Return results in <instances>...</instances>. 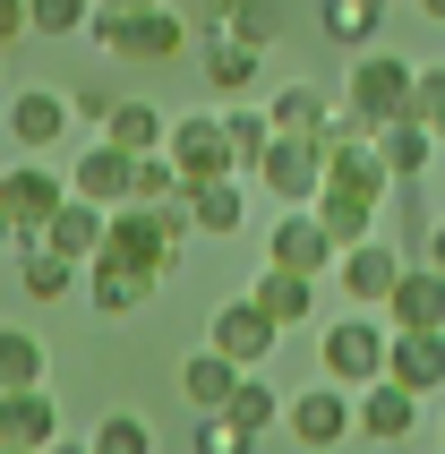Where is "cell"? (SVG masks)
Segmentation results:
<instances>
[{
  "label": "cell",
  "mask_w": 445,
  "mask_h": 454,
  "mask_svg": "<svg viewBox=\"0 0 445 454\" xmlns=\"http://www.w3.org/2000/svg\"><path fill=\"white\" fill-rule=\"evenodd\" d=\"M51 437H60V403H51V386H18V395H0V446L43 454Z\"/></svg>",
  "instance_id": "cell-12"
},
{
  "label": "cell",
  "mask_w": 445,
  "mask_h": 454,
  "mask_svg": "<svg viewBox=\"0 0 445 454\" xmlns=\"http://www.w3.org/2000/svg\"><path fill=\"white\" fill-rule=\"evenodd\" d=\"M95 9H154V0H95Z\"/></svg>",
  "instance_id": "cell-42"
},
{
  "label": "cell",
  "mask_w": 445,
  "mask_h": 454,
  "mask_svg": "<svg viewBox=\"0 0 445 454\" xmlns=\"http://www.w3.org/2000/svg\"><path fill=\"white\" fill-rule=\"evenodd\" d=\"M0 206H9V223H18V240H26V231H43L51 215L69 206V172H51L43 154H35L18 172H0Z\"/></svg>",
  "instance_id": "cell-4"
},
{
  "label": "cell",
  "mask_w": 445,
  "mask_h": 454,
  "mask_svg": "<svg viewBox=\"0 0 445 454\" xmlns=\"http://www.w3.org/2000/svg\"><path fill=\"white\" fill-rule=\"evenodd\" d=\"M411 121H428L437 146H445V69H420V86H411Z\"/></svg>",
  "instance_id": "cell-36"
},
{
  "label": "cell",
  "mask_w": 445,
  "mask_h": 454,
  "mask_svg": "<svg viewBox=\"0 0 445 454\" xmlns=\"http://www.w3.org/2000/svg\"><path fill=\"white\" fill-rule=\"evenodd\" d=\"M60 129H69V95H51V86H26V95L9 103V137H18L26 154H51V146H60Z\"/></svg>",
  "instance_id": "cell-17"
},
{
  "label": "cell",
  "mask_w": 445,
  "mask_h": 454,
  "mask_svg": "<svg viewBox=\"0 0 445 454\" xmlns=\"http://www.w3.org/2000/svg\"><path fill=\"white\" fill-rule=\"evenodd\" d=\"M248 301L266 309L274 326H308V309H317V283H308V275H292V266H266V275L248 283Z\"/></svg>",
  "instance_id": "cell-23"
},
{
  "label": "cell",
  "mask_w": 445,
  "mask_h": 454,
  "mask_svg": "<svg viewBox=\"0 0 445 454\" xmlns=\"http://www.w3.org/2000/svg\"><path fill=\"white\" fill-rule=\"evenodd\" d=\"M26 26H35V18H26V0H0V43H18Z\"/></svg>",
  "instance_id": "cell-38"
},
{
  "label": "cell",
  "mask_w": 445,
  "mask_h": 454,
  "mask_svg": "<svg viewBox=\"0 0 445 454\" xmlns=\"http://www.w3.org/2000/svg\"><path fill=\"white\" fill-rule=\"evenodd\" d=\"M43 454H95V446H77V437H51V446Z\"/></svg>",
  "instance_id": "cell-40"
},
{
  "label": "cell",
  "mask_w": 445,
  "mask_h": 454,
  "mask_svg": "<svg viewBox=\"0 0 445 454\" xmlns=\"http://www.w3.org/2000/svg\"><path fill=\"white\" fill-rule=\"evenodd\" d=\"M86 35H95L103 51H121V60H172V51L189 43V18H172L163 0H154V9H95Z\"/></svg>",
  "instance_id": "cell-1"
},
{
  "label": "cell",
  "mask_w": 445,
  "mask_h": 454,
  "mask_svg": "<svg viewBox=\"0 0 445 454\" xmlns=\"http://www.w3.org/2000/svg\"><path fill=\"white\" fill-rule=\"evenodd\" d=\"M180 206H189V231H215V240H231V231L248 223V189H240V172H231V180H198V189H180Z\"/></svg>",
  "instance_id": "cell-20"
},
{
  "label": "cell",
  "mask_w": 445,
  "mask_h": 454,
  "mask_svg": "<svg viewBox=\"0 0 445 454\" xmlns=\"http://www.w3.org/2000/svg\"><path fill=\"white\" fill-rule=\"evenodd\" d=\"M163 154L180 163V189H198V180H231L240 172V154L222 137V112H189V121L163 137Z\"/></svg>",
  "instance_id": "cell-3"
},
{
  "label": "cell",
  "mask_w": 445,
  "mask_h": 454,
  "mask_svg": "<svg viewBox=\"0 0 445 454\" xmlns=\"http://www.w3.org/2000/svg\"><path fill=\"white\" fill-rule=\"evenodd\" d=\"M18 386H43V343L0 326V395H18Z\"/></svg>",
  "instance_id": "cell-29"
},
{
  "label": "cell",
  "mask_w": 445,
  "mask_h": 454,
  "mask_svg": "<svg viewBox=\"0 0 445 454\" xmlns=\"http://www.w3.org/2000/svg\"><path fill=\"white\" fill-rule=\"evenodd\" d=\"M103 137H112V146H129V154H154L163 137H172V121H163L154 103L121 95V103H112V121H103Z\"/></svg>",
  "instance_id": "cell-27"
},
{
  "label": "cell",
  "mask_w": 445,
  "mask_h": 454,
  "mask_svg": "<svg viewBox=\"0 0 445 454\" xmlns=\"http://www.w3.org/2000/svg\"><path fill=\"white\" fill-rule=\"evenodd\" d=\"M325 378L334 386L386 378V326H377V317H334V326H325Z\"/></svg>",
  "instance_id": "cell-6"
},
{
  "label": "cell",
  "mask_w": 445,
  "mask_h": 454,
  "mask_svg": "<svg viewBox=\"0 0 445 454\" xmlns=\"http://www.w3.org/2000/svg\"><path fill=\"white\" fill-rule=\"evenodd\" d=\"M325 43L369 51L377 43V9H369V0H325Z\"/></svg>",
  "instance_id": "cell-31"
},
{
  "label": "cell",
  "mask_w": 445,
  "mask_h": 454,
  "mask_svg": "<svg viewBox=\"0 0 445 454\" xmlns=\"http://www.w3.org/2000/svg\"><path fill=\"white\" fill-rule=\"evenodd\" d=\"M308 215H317V223L334 231V249H351V240H369V231H377L386 198H369V189H343V180H317V198H308Z\"/></svg>",
  "instance_id": "cell-13"
},
{
  "label": "cell",
  "mask_w": 445,
  "mask_h": 454,
  "mask_svg": "<svg viewBox=\"0 0 445 454\" xmlns=\"http://www.w3.org/2000/svg\"><path fill=\"white\" fill-rule=\"evenodd\" d=\"M206 343H215L222 360H240V369H257V360H274L283 326H274L266 309H257V301L240 292V301H222V309H215V326H206Z\"/></svg>",
  "instance_id": "cell-8"
},
{
  "label": "cell",
  "mask_w": 445,
  "mask_h": 454,
  "mask_svg": "<svg viewBox=\"0 0 445 454\" xmlns=\"http://www.w3.org/2000/svg\"><path fill=\"white\" fill-rule=\"evenodd\" d=\"M257 180H266V198L308 206L317 180H325V146H317V137H274V146L257 154Z\"/></svg>",
  "instance_id": "cell-7"
},
{
  "label": "cell",
  "mask_w": 445,
  "mask_h": 454,
  "mask_svg": "<svg viewBox=\"0 0 445 454\" xmlns=\"http://www.w3.org/2000/svg\"><path fill=\"white\" fill-rule=\"evenodd\" d=\"M222 137H231V154H240V172H257V154L274 146V121L257 112V103H240V112H222Z\"/></svg>",
  "instance_id": "cell-32"
},
{
  "label": "cell",
  "mask_w": 445,
  "mask_h": 454,
  "mask_svg": "<svg viewBox=\"0 0 445 454\" xmlns=\"http://www.w3.org/2000/svg\"><path fill=\"white\" fill-rule=\"evenodd\" d=\"M0 454H26V446H0Z\"/></svg>",
  "instance_id": "cell-45"
},
{
  "label": "cell",
  "mask_w": 445,
  "mask_h": 454,
  "mask_svg": "<svg viewBox=\"0 0 445 454\" xmlns=\"http://www.w3.org/2000/svg\"><path fill=\"white\" fill-rule=\"evenodd\" d=\"M386 326H445V275L437 266H402L394 292H386Z\"/></svg>",
  "instance_id": "cell-16"
},
{
  "label": "cell",
  "mask_w": 445,
  "mask_h": 454,
  "mask_svg": "<svg viewBox=\"0 0 445 454\" xmlns=\"http://www.w3.org/2000/svg\"><path fill=\"white\" fill-rule=\"evenodd\" d=\"M351 112H360V121L369 129H386V121H402V112H411V86H420V69H411V60H394V51H360V60H351Z\"/></svg>",
  "instance_id": "cell-2"
},
{
  "label": "cell",
  "mask_w": 445,
  "mask_h": 454,
  "mask_svg": "<svg viewBox=\"0 0 445 454\" xmlns=\"http://www.w3.org/2000/svg\"><path fill=\"white\" fill-rule=\"evenodd\" d=\"M26 18H35V35H86L95 0H26Z\"/></svg>",
  "instance_id": "cell-35"
},
{
  "label": "cell",
  "mask_w": 445,
  "mask_h": 454,
  "mask_svg": "<svg viewBox=\"0 0 445 454\" xmlns=\"http://www.w3.org/2000/svg\"><path fill=\"white\" fill-rule=\"evenodd\" d=\"M257 69H266V51H257V43H240V35H222V26H215V43H206V77H215L222 95H248V86H257Z\"/></svg>",
  "instance_id": "cell-26"
},
{
  "label": "cell",
  "mask_w": 445,
  "mask_h": 454,
  "mask_svg": "<svg viewBox=\"0 0 445 454\" xmlns=\"http://www.w3.org/2000/svg\"><path fill=\"white\" fill-rule=\"evenodd\" d=\"M231 386H240V360H222L215 343H206L198 360H180V403H189V411H222Z\"/></svg>",
  "instance_id": "cell-24"
},
{
  "label": "cell",
  "mask_w": 445,
  "mask_h": 454,
  "mask_svg": "<svg viewBox=\"0 0 445 454\" xmlns=\"http://www.w3.org/2000/svg\"><path fill=\"white\" fill-rule=\"evenodd\" d=\"M18 283H26V301H35V309H51V301H69V292H77V257H60L43 231H26V240H18Z\"/></svg>",
  "instance_id": "cell-15"
},
{
  "label": "cell",
  "mask_w": 445,
  "mask_h": 454,
  "mask_svg": "<svg viewBox=\"0 0 445 454\" xmlns=\"http://www.w3.org/2000/svg\"><path fill=\"white\" fill-rule=\"evenodd\" d=\"M112 103H121V95H112V86H77V95H69V112H77V121H112Z\"/></svg>",
  "instance_id": "cell-37"
},
{
  "label": "cell",
  "mask_w": 445,
  "mask_h": 454,
  "mask_svg": "<svg viewBox=\"0 0 445 454\" xmlns=\"http://www.w3.org/2000/svg\"><path fill=\"white\" fill-rule=\"evenodd\" d=\"M257 437L240 420H222V411H198V429H189V454H248Z\"/></svg>",
  "instance_id": "cell-34"
},
{
  "label": "cell",
  "mask_w": 445,
  "mask_h": 454,
  "mask_svg": "<svg viewBox=\"0 0 445 454\" xmlns=\"http://www.w3.org/2000/svg\"><path fill=\"white\" fill-rule=\"evenodd\" d=\"M334 257H343V249H334V231H325L308 206H292V215L266 231V266H292V275H308V283L334 275Z\"/></svg>",
  "instance_id": "cell-5"
},
{
  "label": "cell",
  "mask_w": 445,
  "mask_h": 454,
  "mask_svg": "<svg viewBox=\"0 0 445 454\" xmlns=\"http://www.w3.org/2000/svg\"><path fill=\"white\" fill-rule=\"evenodd\" d=\"M283 429H292V437H300L308 454L343 446V437H351V403H343V386L325 378V386H308L300 403H283Z\"/></svg>",
  "instance_id": "cell-11"
},
{
  "label": "cell",
  "mask_w": 445,
  "mask_h": 454,
  "mask_svg": "<svg viewBox=\"0 0 445 454\" xmlns=\"http://www.w3.org/2000/svg\"><path fill=\"white\" fill-rule=\"evenodd\" d=\"M86 446H95V454H154V429L137 420V411H103Z\"/></svg>",
  "instance_id": "cell-33"
},
{
  "label": "cell",
  "mask_w": 445,
  "mask_h": 454,
  "mask_svg": "<svg viewBox=\"0 0 445 454\" xmlns=\"http://www.w3.org/2000/svg\"><path fill=\"white\" fill-rule=\"evenodd\" d=\"M428 266H437V275H445V215H437V223H428Z\"/></svg>",
  "instance_id": "cell-39"
},
{
  "label": "cell",
  "mask_w": 445,
  "mask_h": 454,
  "mask_svg": "<svg viewBox=\"0 0 445 454\" xmlns=\"http://www.w3.org/2000/svg\"><path fill=\"white\" fill-rule=\"evenodd\" d=\"M351 429L377 437V446H402V437L420 429V395L394 386V378H369V386H360V403H351Z\"/></svg>",
  "instance_id": "cell-10"
},
{
  "label": "cell",
  "mask_w": 445,
  "mask_h": 454,
  "mask_svg": "<svg viewBox=\"0 0 445 454\" xmlns=\"http://www.w3.org/2000/svg\"><path fill=\"white\" fill-rule=\"evenodd\" d=\"M266 121H274V137H317V146H325L334 112H325V95H317V86H274Z\"/></svg>",
  "instance_id": "cell-25"
},
{
  "label": "cell",
  "mask_w": 445,
  "mask_h": 454,
  "mask_svg": "<svg viewBox=\"0 0 445 454\" xmlns=\"http://www.w3.org/2000/svg\"><path fill=\"white\" fill-rule=\"evenodd\" d=\"M172 198H180V163L163 146L137 154V172H129V206H172Z\"/></svg>",
  "instance_id": "cell-30"
},
{
  "label": "cell",
  "mask_w": 445,
  "mask_h": 454,
  "mask_svg": "<svg viewBox=\"0 0 445 454\" xmlns=\"http://www.w3.org/2000/svg\"><path fill=\"white\" fill-rule=\"evenodd\" d=\"M369 9H377V18H386V9H394V0H369Z\"/></svg>",
  "instance_id": "cell-44"
},
{
  "label": "cell",
  "mask_w": 445,
  "mask_h": 454,
  "mask_svg": "<svg viewBox=\"0 0 445 454\" xmlns=\"http://www.w3.org/2000/svg\"><path fill=\"white\" fill-rule=\"evenodd\" d=\"M386 378L411 395L445 386V326H386Z\"/></svg>",
  "instance_id": "cell-9"
},
{
  "label": "cell",
  "mask_w": 445,
  "mask_h": 454,
  "mask_svg": "<svg viewBox=\"0 0 445 454\" xmlns=\"http://www.w3.org/2000/svg\"><path fill=\"white\" fill-rule=\"evenodd\" d=\"M154 275H137V266H121V257H86V301H95V317H129V309H146Z\"/></svg>",
  "instance_id": "cell-18"
},
{
  "label": "cell",
  "mask_w": 445,
  "mask_h": 454,
  "mask_svg": "<svg viewBox=\"0 0 445 454\" xmlns=\"http://www.w3.org/2000/svg\"><path fill=\"white\" fill-rule=\"evenodd\" d=\"M377 154H386V172H394V189H411V180H420L428 163H437V129L402 112V121H386V129H377Z\"/></svg>",
  "instance_id": "cell-21"
},
{
  "label": "cell",
  "mask_w": 445,
  "mask_h": 454,
  "mask_svg": "<svg viewBox=\"0 0 445 454\" xmlns=\"http://www.w3.org/2000/svg\"><path fill=\"white\" fill-rule=\"evenodd\" d=\"M420 18H437V26H445V0H420Z\"/></svg>",
  "instance_id": "cell-43"
},
{
  "label": "cell",
  "mask_w": 445,
  "mask_h": 454,
  "mask_svg": "<svg viewBox=\"0 0 445 454\" xmlns=\"http://www.w3.org/2000/svg\"><path fill=\"white\" fill-rule=\"evenodd\" d=\"M103 223H112V206H95V198H77V189H69V206L43 223V240H51L60 257H77V266H86V257L103 249Z\"/></svg>",
  "instance_id": "cell-22"
},
{
  "label": "cell",
  "mask_w": 445,
  "mask_h": 454,
  "mask_svg": "<svg viewBox=\"0 0 445 454\" xmlns=\"http://www.w3.org/2000/svg\"><path fill=\"white\" fill-rule=\"evenodd\" d=\"M222 420H240V429L257 437V429H274V420H283V403H274V386L257 378V369H240V386H231V403H222Z\"/></svg>",
  "instance_id": "cell-28"
},
{
  "label": "cell",
  "mask_w": 445,
  "mask_h": 454,
  "mask_svg": "<svg viewBox=\"0 0 445 454\" xmlns=\"http://www.w3.org/2000/svg\"><path fill=\"white\" fill-rule=\"evenodd\" d=\"M129 172H137V154L103 137L95 154H77V163H69V189H77V198H95V206H129Z\"/></svg>",
  "instance_id": "cell-19"
},
{
  "label": "cell",
  "mask_w": 445,
  "mask_h": 454,
  "mask_svg": "<svg viewBox=\"0 0 445 454\" xmlns=\"http://www.w3.org/2000/svg\"><path fill=\"white\" fill-rule=\"evenodd\" d=\"M334 275H343V292H351V301L369 309V301H386V292H394L402 257H394V240H377V231H369V240H351V249L334 257Z\"/></svg>",
  "instance_id": "cell-14"
},
{
  "label": "cell",
  "mask_w": 445,
  "mask_h": 454,
  "mask_svg": "<svg viewBox=\"0 0 445 454\" xmlns=\"http://www.w3.org/2000/svg\"><path fill=\"white\" fill-rule=\"evenodd\" d=\"M0 249H18V223H9V206H0Z\"/></svg>",
  "instance_id": "cell-41"
}]
</instances>
